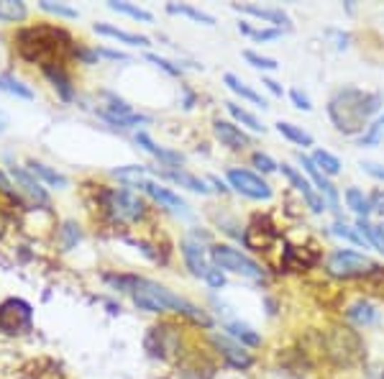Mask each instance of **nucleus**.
<instances>
[{"label": "nucleus", "instance_id": "45", "mask_svg": "<svg viewBox=\"0 0 384 379\" xmlns=\"http://www.w3.org/2000/svg\"><path fill=\"white\" fill-rule=\"evenodd\" d=\"M361 167H364L366 172L371 174V177H377V180H384V167H379V164H371V161H364Z\"/></svg>", "mask_w": 384, "mask_h": 379}, {"label": "nucleus", "instance_id": "40", "mask_svg": "<svg viewBox=\"0 0 384 379\" xmlns=\"http://www.w3.org/2000/svg\"><path fill=\"white\" fill-rule=\"evenodd\" d=\"M289 97H292V103L297 105L300 110H313V103H310V97H307L305 92L297 90V87H292V90H289Z\"/></svg>", "mask_w": 384, "mask_h": 379}, {"label": "nucleus", "instance_id": "11", "mask_svg": "<svg viewBox=\"0 0 384 379\" xmlns=\"http://www.w3.org/2000/svg\"><path fill=\"white\" fill-rule=\"evenodd\" d=\"M136 185L141 187V190H146L149 195H151L156 203H161V205H166L169 210H174V213H187V203L182 198H179L177 193H172L169 187H161V185H156V182H149V180H141V182H136Z\"/></svg>", "mask_w": 384, "mask_h": 379}, {"label": "nucleus", "instance_id": "22", "mask_svg": "<svg viewBox=\"0 0 384 379\" xmlns=\"http://www.w3.org/2000/svg\"><path fill=\"white\" fill-rule=\"evenodd\" d=\"M166 11L169 14H174V16H187V18H192V21H198V23H205V26H213L215 23V18H213L210 14H205V11H198V8H192V6H185V3H169L166 6Z\"/></svg>", "mask_w": 384, "mask_h": 379}, {"label": "nucleus", "instance_id": "39", "mask_svg": "<svg viewBox=\"0 0 384 379\" xmlns=\"http://www.w3.org/2000/svg\"><path fill=\"white\" fill-rule=\"evenodd\" d=\"M62 233H64V249H72L80 241V231H77L75 223H64Z\"/></svg>", "mask_w": 384, "mask_h": 379}, {"label": "nucleus", "instance_id": "14", "mask_svg": "<svg viewBox=\"0 0 384 379\" xmlns=\"http://www.w3.org/2000/svg\"><path fill=\"white\" fill-rule=\"evenodd\" d=\"M213 341H215V346L223 351V356L233 366H238V369H246V366H251V356L243 346H238V343H230L228 338H220V336H213Z\"/></svg>", "mask_w": 384, "mask_h": 379}, {"label": "nucleus", "instance_id": "44", "mask_svg": "<svg viewBox=\"0 0 384 379\" xmlns=\"http://www.w3.org/2000/svg\"><path fill=\"white\" fill-rule=\"evenodd\" d=\"M0 193L8 195L11 200H18V195H16V190L11 187V182H8V177L3 172H0Z\"/></svg>", "mask_w": 384, "mask_h": 379}, {"label": "nucleus", "instance_id": "30", "mask_svg": "<svg viewBox=\"0 0 384 379\" xmlns=\"http://www.w3.org/2000/svg\"><path fill=\"white\" fill-rule=\"evenodd\" d=\"M166 177H169V180H174V182H179V185L182 187H187V190H192V193H210V190H208V185H205L203 180H198V177H192V174H187V172H182V169H179V172H166Z\"/></svg>", "mask_w": 384, "mask_h": 379}, {"label": "nucleus", "instance_id": "26", "mask_svg": "<svg viewBox=\"0 0 384 379\" xmlns=\"http://www.w3.org/2000/svg\"><path fill=\"white\" fill-rule=\"evenodd\" d=\"M236 11H243V14L259 16V18L269 21V23H287V16L277 11V8H259V6H236Z\"/></svg>", "mask_w": 384, "mask_h": 379}, {"label": "nucleus", "instance_id": "42", "mask_svg": "<svg viewBox=\"0 0 384 379\" xmlns=\"http://www.w3.org/2000/svg\"><path fill=\"white\" fill-rule=\"evenodd\" d=\"M149 62H154V65H159L161 70H166L169 75H179V67H174L172 62H166V59H161V57H156V54H149Z\"/></svg>", "mask_w": 384, "mask_h": 379}, {"label": "nucleus", "instance_id": "6", "mask_svg": "<svg viewBox=\"0 0 384 379\" xmlns=\"http://www.w3.org/2000/svg\"><path fill=\"white\" fill-rule=\"evenodd\" d=\"M33 323L31 305L21 297H11V300L0 302V331L8 336L26 333Z\"/></svg>", "mask_w": 384, "mask_h": 379}, {"label": "nucleus", "instance_id": "27", "mask_svg": "<svg viewBox=\"0 0 384 379\" xmlns=\"http://www.w3.org/2000/svg\"><path fill=\"white\" fill-rule=\"evenodd\" d=\"M46 78L54 82V87L59 90V95L64 97V100H72V87H70V78L64 75L62 67H44Z\"/></svg>", "mask_w": 384, "mask_h": 379}, {"label": "nucleus", "instance_id": "3", "mask_svg": "<svg viewBox=\"0 0 384 379\" xmlns=\"http://www.w3.org/2000/svg\"><path fill=\"white\" fill-rule=\"evenodd\" d=\"M134 302L141 310L149 313H164V310H174V313H185L190 318L200 323H208L203 313L195 305H190L187 300H182L179 295H174L172 289H166L159 282H149V279H139L134 282Z\"/></svg>", "mask_w": 384, "mask_h": 379}, {"label": "nucleus", "instance_id": "7", "mask_svg": "<svg viewBox=\"0 0 384 379\" xmlns=\"http://www.w3.org/2000/svg\"><path fill=\"white\" fill-rule=\"evenodd\" d=\"M182 254H185V262H187V267H190L192 274L203 277V279L210 284V287H223L225 277L220 274L218 269H213L210 264H208L203 246L195 244V241H185V244H182Z\"/></svg>", "mask_w": 384, "mask_h": 379}, {"label": "nucleus", "instance_id": "17", "mask_svg": "<svg viewBox=\"0 0 384 379\" xmlns=\"http://www.w3.org/2000/svg\"><path fill=\"white\" fill-rule=\"evenodd\" d=\"M225 85H228V87H230V90H233V92H236V95L238 97H243V100H249V103H254V105H259V108H267V100H264V97L262 95H259V92H256V90H251V87H249V85H243L241 82V80H238L236 78V75H225Z\"/></svg>", "mask_w": 384, "mask_h": 379}, {"label": "nucleus", "instance_id": "47", "mask_svg": "<svg viewBox=\"0 0 384 379\" xmlns=\"http://www.w3.org/2000/svg\"><path fill=\"white\" fill-rule=\"evenodd\" d=\"M264 85H267L269 90L274 92V95H279V97H282V87H279V85L274 82V80H264Z\"/></svg>", "mask_w": 384, "mask_h": 379}, {"label": "nucleus", "instance_id": "13", "mask_svg": "<svg viewBox=\"0 0 384 379\" xmlns=\"http://www.w3.org/2000/svg\"><path fill=\"white\" fill-rule=\"evenodd\" d=\"M213 131H215V139L223 146L233 149V151H241L243 146H249V136L243 134L238 126H233V123L228 121H215V126H213Z\"/></svg>", "mask_w": 384, "mask_h": 379}, {"label": "nucleus", "instance_id": "33", "mask_svg": "<svg viewBox=\"0 0 384 379\" xmlns=\"http://www.w3.org/2000/svg\"><path fill=\"white\" fill-rule=\"evenodd\" d=\"M110 8H113V11H118V14L131 16V18H136V21H144V23H149V21H151V14H149V11L131 6V3H110Z\"/></svg>", "mask_w": 384, "mask_h": 379}, {"label": "nucleus", "instance_id": "37", "mask_svg": "<svg viewBox=\"0 0 384 379\" xmlns=\"http://www.w3.org/2000/svg\"><path fill=\"white\" fill-rule=\"evenodd\" d=\"M41 8L44 11H49V14H57V16H64V18H77V11L75 8H70V6H59V3H49V0H44L41 3Z\"/></svg>", "mask_w": 384, "mask_h": 379}, {"label": "nucleus", "instance_id": "8", "mask_svg": "<svg viewBox=\"0 0 384 379\" xmlns=\"http://www.w3.org/2000/svg\"><path fill=\"white\" fill-rule=\"evenodd\" d=\"M228 182L236 193L246 195L251 200H269L272 198V187L249 169H228Z\"/></svg>", "mask_w": 384, "mask_h": 379}, {"label": "nucleus", "instance_id": "9", "mask_svg": "<svg viewBox=\"0 0 384 379\" xmlns=\"http://www.w3.org/2000/svg\"><path fill=\"white\" fill-rule=\"evenodd\" d=\"M108 210L115 220L134 223L144 215V203L128 190H113V193H108Z\"/></svg>", "mask_w": 384, "mask_h": 379}, {"label": "nucleus", "instance_id": "23", "mask_svg": "<svg viewBox=\"0 0 384 379\" xmlns=\"http://www.w3.org/2000/svg\"><path fill=\"white\" fill-rule=\"evenodd\" d=\"M0 90L8 92V95H16L21 100H33V90L28 85H23L21 80L11 78V75H0Z\"/></svg>", "mask_w": 384, "mask_h": 379}, {"label": "nucleus", "instance_id": "20", "mask_svg": "<svg viewBox=\"0 0 384 379\" xmlns=\"http://www.w3.org/2000/svg\"><path fill=\"white\" fill-rule=\"evenodd\" d=\"M346 315H348L353 323H358V326H371V323L377 321V310H374V305L366 300L353 302L351 308L346 310Z\"/></svg>", "mask_w": 384, "mask_h": 379}, {"label": "nucleus", "instance_id": "28", "mask_svg": "<svg viewBox=\"0 0 384 379\" xmlns=\"http://www.w3.org/2000/svg\"><path fill=\"white\" fill-rule=\"evenodd\" d=\"M28 8L21 0H0V21H23Z\"/></svg>", "mask_w": 384, "mask_h": 379}, {"label": "nucleus", "instance_id": "25", "mask_svg": "<svg viewBox=\"0 0 384 379\" xmlns=\"http://www.w3.org/2000/svg\"><path fill=\"white\" fill-rule=\"evenodd\" d=\"M310 159H313V164L320 169V172L326 174V177H328V174L333 177V174L341 172V159H338V156H333L331 151H323V149H318Z\"/></svg>", "mask_w": 384, "mask_h": 379}, {"label": "nucleus", "instance_id": "12", "mask_svg": "<svg viewBox=\"0 0 384 379\" xmlns=\"http://www.w3.org/2000/svg\"><path fill=\"white\" fill-rule=\"evenodd\" d=\"M300 164H302V169H305V172L310 174V177H313V182L318 185V193L323 195V200L328 198V203L333 205V210H338V190H336V187L331 185V180H328L326 174H323L318 167H315L310 156H302V154H300Z\"/></svg>", "mask_w": 384, "mask_h": 379}, {"label": "nucleus", "instance_id": "48", "mask_svg": "<svg viewBox=\"0 0 384 379\" xmlns=\"http://www.w3.org/2000/svg\"><path fill=\"white\" fill-rule=\"evenodd\" d=\"M6 123H8V118H6V113H3V110H0V131L6 129Z\"/></svg>", "mask_w": 384, "mask_h": 379}, {"label": "nucleus", "instance_id": "38", "mask_svg": "<svg viewBox=\"0 0 384 379\" xmlns=\"http://www.w3.org/2000/svg\"><path fill=\"white\" fill-rule=\"evenodd\" d=\"M243 57H246V62H251L254 67H259V70H277V67H279L274 59L259 57V54H254V52H243Z\"/></svg>", "mask_w": 384, "mask_h": 379}, {"label": "nucleus", "instance_id": "29", "mask_svg": "<svg viewBox=\"0 0 384 379\" xmlns=\"http://www.w3.org/2000/svg\"><path fill=\"white\" fill-rule=\"evenodd\" d=\"M382 142H384V116H379L371 126H366V134H361L358 146H377Z\"/></svg>", "mask_w": 384, "mask_h": 379}, {"label": "nucleus", "instance_id": "24", "mask_svg": "<svg viewBox=\"0 0 384 379\" xmlns=\"http://www.w3.org/2000/svg\"><path fill=\"white\" fill-rule=\"evenodd\" d=\"M346 205L351 208L353 213H358V218H366L369 210H371L369 198H366L358 187H348V190H346Z\"/></svg>", "mask_w": 384, "mask_h": 379}, {"label": "nucleus", "instance_id": "46", "mask_svg": "<svg viewBox=\"0 0 384 379\" xmlns=\"http://www.w3.org/2000/svg\"><path fill=\"white\" fill-rule=\"evenodd\" d=\"M97 54H102V57H110V59H128L126 54H121V52H113V49H100Z\"/></svg>", "mask_w": 384, "mask_h": 379}, {"label": "nucleus", "instance_id": "2", "mask_svg": "<svg viewBox=\"0 0 384 379\" xmlns=\"http://www.w3.org/2000/svg\"><path fill=\"white\" fill-rule=\"evenodd\" d=\"M70 33L54 26H31L18 33V52L28 62L54 67L64 54L70 52Z\"/></svg>", "mask_w": 384, "mask_h": 379}, {"label": "nucleus", "instance_id": "5", "mask_svg": "<svg viewBox=\"0 0 384 379\" xmlns=\"http://www.w3.org/2000/svg\"><path fill=\"white\" fill-rule=\"evenodd\" d=\"M210 259L215 262V267L225 272H233V274L249 277V279H264V269L254 259H249L246 254H241L238 249H230V246H213Z\"/></svg>", "mask_w": 384, "mask_h": 379}, {"label": "nucleus", "instance_id": "21", "mask_svg": "<svg viewBox=\"0 0 384 379\" xmlns=\"http://www.w3.org/2000/svg\"><path fill=\"white\" fill-rule=\"evenodd\" d=\"M277 131H279L284 139H289L292 144H297V146H313V136L307 134V131H302L300 126H294V123L279 121L277 123Z\"/></svg>", "mask_w": 384, "mask_h": 379}, {"label": "nucleus", "instance_id": "34", "mask_svg": "<svg viewBox=\"0 0 384 379\" xmlns=\"http://www.w3.org/2000/svg\"><path fill=\"white\" fill-rule=\"evenodd\" d=\"M228 333L230 336H236L238 341H243V343H249V346H256V343H259V336L254 333V331H251L249 326H241V323H230L228 326Z\"/></svg>", "mask_w": 384, "mask_h": 379}, {"label": "nucleus", "instance_id": "15", "mask_svg": "<svg viewBox=\"0 0 384 379\" xmlns=\"http://www.w3.org/2000/svg\"><path fill=\"white\" fill-rule=\"evenodd\" d=\"M136 144L146 149L149 154H154L156 159H161L164 164H182V161H185V156L179 154V151H169V149L156 146V144L149 139V134H144V131H139V134H136Z\"/></svg>", "mask_w": 384, "mask_h": 379}, {"label": "nucleus", "instance_id": "49", "mask_svg": "<svg viewBox=\"0 0 384 379\" xmlns=\"http://www.w3.org/2000/svg\"><path fill=\"white\" fill-rule=\"evenodd\" d=\"M382 379H384V372H382Z\"/></svg>", "mask_w": 384, "mask_h": 379}, {"label": "nucleus", "instance_id": "41", "mask_svg": "<svg viewBox=\"0 0 384 379\" xmlns=\"http://www.w3.org/2000/svg\"><path fill=\"white\" fill-rule=\"evenodd\" d=\"M254 164H256V169H262V172H267V174L274 172V169H277L274 161L269 159L267 154H262V151H256V154H254Z\"/></svg>", "mask_w": 384, "mask_h": 379}, {"label": "nucleus", "instance_id": "19", "mask_svg": "<svg viewBox=\"0 0 384 379\" xmlns=\"http://www.w3.org/2000/svg\"><path fill=\"white\" fill-rule=\"evenodd\" d=\"M356 231L364 236L366 244L377 246V249L384 254V223L382 225H371L366 218H358L356 220Z\"/></svg>", "mask_w": 384, "mask_h": 379}, {"label": "nucleus", "instance_id": "10", "mask_svg": "<svg viewBox=\"0 0 384 379\" xmlns=\"http://www.w3.org/2000/svg\"><path fill=\"white\" fill-rule=\"evenodd\" d=\"M282 174H284V177L292 182L297 193H302V198H305V203L310 205V210H313V213H323V210H326V200H323V195L315 193L313 185H310V182H307L305 177L297 172V169L289 167V164H282Z\"/></svg>", "mask_w": 384, "mask_h": 379}, {"label": "nucleus", "instance_id": "1", "mask_svg": "<svg viewBox=\"0 0 384 379\" xmlns=\"http://www.w3.org/2000/svg\"><path fill=\"white\" fill-rule=\"evenodd\" d=\"M384 97L379 92H366L358 87H343L328 100V116L336 131L346 136H356L366 129L369 118L382 108Z\"/></svg>", "mask_w": 384, "mask_h": 379}, {"label": "nucleus", "instance_id": "4", "mask_svg": "<svg viewBox=\"0 0 384 379\" xmlns=\"http://www.w3.org/2000/svg\"><path fill=\"white\" fill-rule=\"evenodd\" d=\"M326 267L333 277H341V279H353V277H366V274H377L379 272L377 262H371L364 254L348 251V249L333 251L331 257H328Z\"/></svg>", "mask_w": 384, "mask_h": 379}, {"label": "nucleus", "instance_id": "36", "mask_svg": "<svg viewBox=\"0 0 384 379\" xmlns=\"http://www.w3.org/2000/svg\"><path fill=\"white\" fill-rule=\"evenodd\" d=\"M241 31L249 33L251 39H256V41H269V39L282 36V28H264V31H254V28H249L246 23H241Z\"/></svg>", "mask_w": 384, "mask_h": 379}, {"label": "nucleus", "instance_id": "31", "mask_svg": "<svg viewBox=\"0 0 384 379\" xmlns=\"http://www.w3.org/2000/svg\"><path fill=\"white\" fill-rule=\"evenodd\" d=\"M225 108H228V113H230L233 118H236L238 123L249 126L251 131H264V126L259 123V118H256L254 113H249L246 108H241V105H236V103H225Z\"/></svg>", "mask_w": 384, "mask_h": 379}, {"label": "nucleus", "instance_id": "18", "mask_svg": "<svg viewBox=\"0 0 384 379\" xmlns=\"http://www.w3.org/2000/svg\"><path fill=\"white\" fill-rule=\"evenodd\" d=\"M13 177L21 182V187H23L26 193L31 195L36 203H49V195H46V190L41 185H38L36 180H33L31 174L28 172H23V169H18V167H13Z\"/></svg>", "mask_w": 384, "mask_h": 379}, {"label": "nucleus", "instance_id": "35", "mask_svg": "<svg viewBox=\"0 0 384 379\" xmlns=\"http://www.w3.org/2000/svg\"><path fill=\"white\" fill-rule=\"evenodd\" d=\"M333 233H336V236H341V238H346V241H351V244H356V246H364L366 244L364 236H361L356 228H351V225H346V223H336V225H333Z\"/></svg>", "mask_w": 384, "mask_h": 379}, {"label": "nucleus", "instance_id": "16", "mask_svg": "<svg viewBox=\"0 0 384 379\" xmlns=\"http://www.w3.org/2000/svg\"><path fill=\"white\" fill-rule=\"evenodd\" d=\"M95 31L102 33V36H110V39H118L123 44H131V46H146L149 39L146 36H139V33H128L123 28H115L110 23H95Z\"/></svg>", "mask_w": 384, "mask_h": 379}, {"label": "nucleus", "instance_id": "43", "mask_svg": "<svg viewBox=\"0 0 384 379\" xmlns=\"http://www.w3.org/2000/svg\"><path fill=\"white\" fill-rule=\"evenodd\" d=\"M369 203H371V210L384 213V190H374L371 198H369Z\"/></svg>", "mask_w": 384, "mask_h": 379}, {"label": "nucleus", "instance_id": "32", "mask_svg": "<svg viewBox=\"0 0 384 379\" xmlns=\"http://www.w3.org/2000/svg\"><path fill=\"white\" fill-rule=\"evenodd\" d=\"M28 167H31V172L38 174L41 180L49 182V185H54V187H67V177H64V174H59V172H54V169H49L46 164H41V161H31Z\"/></svg>", "mask_w": 384, "mask_h": 379}]
</instances>
